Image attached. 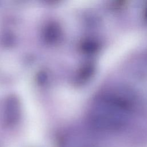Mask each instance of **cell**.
<instances>
[{
  "label": "cell",
  "instance_id": "1",
  "mask_svg": "<svg viewBox=\"0 0 147 147\" xmlns=\"http://www.w3.org/2000/svg\"><path fill=\"white\" fill-rule=\"evenodd\" d=\"M136 107V99L131 92L125 89L110 90L102 94L94 103L90 122L99 130L117 131L126 126Z\"/></svg>",
  "mask_w": 147,
  "mask_h": 147
}]
</instances>
